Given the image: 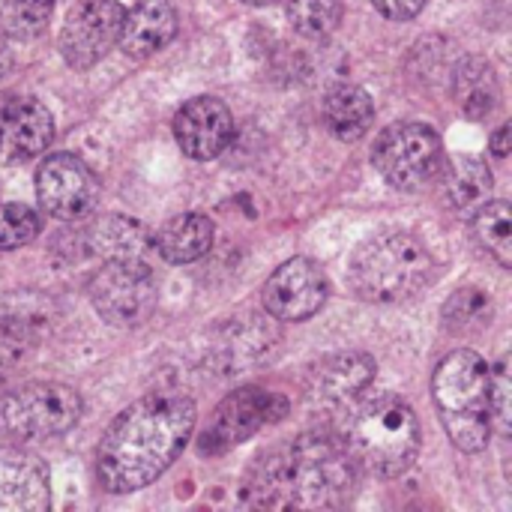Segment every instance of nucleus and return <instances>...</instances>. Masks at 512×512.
I'll return each mask as SVG.
<instances>
[{
	"instance_id": "12",
	"label": "nucleus",
	"mask_w": 512,
	"mask_h": 512,
	"mask_svg": "<svg viewBox=\"0 0 512 512\" xmlns=\"http://www.w3.org/2000/svg\"><path fill=\"white\" fill-rule=\"evenodd\" d=\"M330 285L324 270L309 258L285 261L264 285V306L279 321H306L327 303Z\"/></svg>"
},
{
	"instance_id": "11",
	"label": "nucleus",
	"mask_w": 512,
	"mask_h": 512,
	"mask_svg": "<svg viewBox=\"0 0 512 512\" xmlns=\"http://www.w3.org/2000/svg\"><path fill=\"white\" fill-rule=\"evenodd\" d=\"M36 198L54 219H84L99 201V180L87 162L72 153L48 156L36 171Z\"/></svg>"
},
{
	"instance_id": "28",
	"label": "nucleus",
	"mask_w": 512,
	"mask_h": 512,
	"mask_svg": "<svg viewBox=\"0 0 512 512\" xmlns=\"http://www.w3.org/2000/svg\"><path fill=\"white\" fill-rule=\"evenodd\" d=\"M30 354V336L18 321L0 318V384H6Z\"/></svg>"
},
{
	"instance_id": "22",
	"label": "nucleus",
	"mask_w": 512,
	"mask_h": 512,
	"mask_svg": "<svg viewBox=\"0 0 512 512\" xmlns=\"http://www.w3.org/2000/svg\"><path fill=\"white\" fill-rule=\"evenodd\" d=\"M87 243L105 261H111V258H141L153 246L147 228L138 219L117 216V213L99 216L87 231Z\"/></svg>"
},
{
	"instance_id": "7",
	"label": "nucleus",
	"mask_w": 512,
	"mask_h": 512,
	"mask_svg": "<svg viewBox=\"0 0 512 512\" xmlns=\"http://www.w3.org/2000/svg\"><path fill=\"white\" fill-rule=\"evenodd\" d=\"M90 303L111 327H138L156 309V279L141 258L105 261L90 285Z\"/></svg>"
},
{
	"instance_id": "2",
	"label": "nucleus",
	"mask_w": 512,
	"mask_h": 512,
	"mask_svg": "<svg viewBox=\"0 0 512 512\" xmlns=\"http://www.w3.org/2000/svg\"><path fill=\"white\" fill-rule=\"evenodd\" d=\"M195 420V402L180 393H150L132 402L102 435L96 450L99 483L114 495L150 486L177 462Z\"/></svg>"
},
{
	"instance_id": "16",
	"label": "nucleus",
	"mask_w": 512,
	"mask_h": 512,
	"mask_svg": "<svg viewBox=\"0 0 512 512\" xmlns=\"http://www.w3.org/2000/svg\"><path fill=\"white\" fill-rule=\"evenodd\" d=\"M441 198L450 210L462 213V216H474L492 195V171L480 156L471 153H456V156H444L441 168Z\"/></svg>"
},
{
	"instance_id": "24",
	"label": "nucleus",
	"mask_w": 512,
	"mask_h": 512,
	"mask_svg": "<svg viewBox=\"0 0 512 512\" xmlns=\"http://www.w3.org/2000/svg\"><path fill=\"white\" fill-rule=\"evenodd\" d=\"M342 9V0H285L291 27L309 39L330 36L342 21Z\"/></svg>"
},
{
	"instance_id": "13",
	"label": "nucleus",
	"mask_w": 512,
	"mask_h": 512,
	"mask_svg": "<svg viewBox=\"0 0 512 512\" xmlns=\"http://www.w3.org/2000/svg\"><path fill=\"white\" fill-rule=\"evenodd\" d=\"M54 138L51 111L33 96H9L0 105V162L21 165L36 159Z\"/></svg>"
},
{
	"instance_id": "23",
	"label": "nucleus",
	"mask_w": 512,
	"mask_h": 512,
	"mask_svg": "<svg viewBox=\"0 0 512 512\" xmlns=\"http://www.w3.org/2000/svg\"><path fill=\"white\" fill-rule=\"evenodd\" d=\"M474 231L480 243L498 258L501 267L512 264V213L507 201H486L474 213Z\"/></svg>"
},
{
	"instance_id": "3",
	"label": "nucleus",
	"mask_w": 512,
	"mask_h": 512,
	"mask_svg": "<svg viewBox=\"0 0 512 512\" xmlns=\"http://www.w3.org/2000/svg\"><path fill=\"white\" fill-rule=\"evenodd\" d=\"M339 438L357 468L375 477L405 474L420 453L417 414L393 396H372L354 402L342 417Z\"/></svg>"
},
{
	"instance_id": "5",
	"label": "nucleus",
	"mask_w": 512,
	"mask_h": 512,
	"mask_svg": "<svg viewBox=\"0 0 512 512\" xmlns=\"http://www.w3.org/2000/svg\"><path fill=\"white\" fill-rule=\"evenodd\" d=\"M489 384L492 369L477 351L459 348L435 369L432 393L450 441L465 453H480L489 444Z\"/></svg>"
},
{
	"instance_id": "25",
	"label": "nucleus",
	"mask_w": 512,
	"mask_h": 512,
	"mask_svg": "<svg viewBox=\"0 0 512 512\" xmlns=\"http://www.w3.org/2000/svg\"><path fill=\"white\" fill-rule=\"evenodd\" d=\"M489 318H492V303L489 294H483L480 288H459L444 306V327L456 336L486 327Z\"/></svg>"
},
{
	"instance_id": "6",
	"label": "nucleus",
	"mask_w": 512,
	"mask_h": 512,
	"mask_svg": "<svg viewBox=\"0 0 512 512\" xmlns=\"http://www.w3.org/2000/svg\"><path fill=\"white\" fill-rule=\"evenodd\" d=\"M81 417V396L54 381L12 390L0 402V429L18 441H51L66 435Z\"/></svg>"
},
{
	"instance_id": "20",
	"label": "nucleus",
	"mask_w": 512,
	"mask_h": 512,
	"mask_svg": "<svg viewBox=\"0 0 512 512\" xmlns=\"http://www.w3.org/2000/svg\"><path fill=\"white\" fill-rule=\"evenodd\" d=\"M324 126L339 141H357L369 132L375 120L372 96L357 84H339L324 99Z\"/></svg>"
},
{
	"instance_id": "26",
	"label": "nucleus",
	"mask_w": 512,
	"mask_h": 512,
	"mask_svg": "<svg viewBox=\"0 0 512 512\" xmlns=\"http://www.w3.org/2000/svg\"><path fill=\"white\" fill-rule=\"evenodd\" d=\"M54 0H3V30L15 39L39 36L51 21Z\"/></svg>"
},
{
	"instance_id": "9",
	"label": "nucleus",
	"mask_w": 512,
	"mask_h": 512,
	"mask_svg": "<svg viewBox=\"0 0 512 512\" xmlns=\"http://www.w3.org/2000/svg\"><path fill=\"white\" fill-rule=\"evenodd\" d=\"M285 414H288V399L279 393H267L261 387L234 390L210 414V420L201 432L198 450L204 456L228 453V450L240 447L243 441H249L252 435H258L264 426L279 423Z\"/></svg>"
},
{
	"instance_id": "14",
	"label": "nucleus",
	"mask_w": 512,
	"mask_h": 512,
	"mask_svg": "<svg viewBox=\"0 0 512 512\" xmlns=\"http://www.w3.org/2000/svg\"><path fill=\"white\" fill-rule=\"evenodd\" d=\"M231 135V108L216 96H195L174 117V138L189 159H216L231 144Z\"/></svg>"
},
{
	"instance_id": "30",
	"label": "nucleus",
	"mask_w": 512,
	"mask_h": 512,
	"mask_svg": "<svg viewBox=\"0 0 512 512\" xmlns=\"http://www.w3.org/2000/svg\"><path fill=\"white\" fill-rule=\"evenodd\" d=\"M372 3L384 18H393V21L417 18L423 12V6H426V0H372Z\"/></svg>"
},
{
	"instance_id": "10",
	"label": "nucleus",
	"mask_w": 512,
	"mask_h": 512,
	"mask_svg": "<svg viewBox=\"0 0 512 512\" xmlns=\"http://www.w3.org/2000/svg\"><path fill=\"white\" fill-rule=\"evenodd\" d=\"M120 24L117 0H75L60 27V54L72 69H90L117 45Z\"/></svg>"
},
{
	"instance_id": "32",
	"label": "nucleus",
	"mask_w": 512,
	"mask_h": 512,
	"mask_svg": "<svg viewBox=\"0 0 512 512\" xmlns=\"http://www.w3.org/2000/svg\"><path fill=\"white\" fill-rule=\"evenodd\" d=\"M243 3H249V6H267V3H273V0H243Z\"/></svg>"
},
{
	"instance_id": "29",
	"label": "nucleus",
	"mask_w": 512,
	"mask_h": 512,
	"mask_svg": "<svg viewBox=\"0 0 512 512\" xmlns=\"http://www.w3.org/2000/svg\"><path fill=\"white\" fill-rule=\"evenodd\" d=\"M489 420L492 429H498L504 438L510 435V363L501 360L492 369V384H489Z\"/></svg>"
},
{
	"instance_id": "21",
	"label": "nucleus",
	"mask_w": 512,
	"mask_h": 512,
	"mask_svg": "<svg viewBox=\"0 0 512 512\" xmlns=\"http://www.w3.org/2000/svg\"><path fill=\"white\" fill-rule=\"evenodd\" d=\"M213 246V222L201 213H180L156 231V249L168 264H192Z\"/></svg>"
},
{
	"instance_id": "8",
	"label": "nucleus",
	"mask_w": 512,
	"mask_h": 512,
	"mask_svg": "<svg viewBox=\"0 0 512 512\" xmlns=\"http://www.w3.org/2000/svg\"><path fill=\"white\" fill-rule=\"evenodd\" d=\"M372 159L390 186L402 192H414L438 177V168L444 162V147L432 126L396 123L381 132Z\"/></svg>"
},
{
	"instance_id": "1",
	"label": "nucleus",
	"mask_w": 512,
	"mask_h": 512,
	"mask_svg": "<svg viewBox=\"0 0 512 512\" xmlns=\"http://www.w3.org/2000/svg\"><path fill=\"white\" fill-rule=\"evenodd\" d=\"M357 462L327 429L264 450L246 471L243 498L258 510H336L357 492Z\"/></svg>"
},
{
	"instance_id": "18",
	"label": "nucleus",
	"mask_w": 512,
	"mask_h": 512,
	"mask_svg": "<svg viewBox=\"0 0 512 512\" xmlns=\"http://www.w3.org/2000/svg\"><path fill=\"white\" fill-rule=\"evenodd\" d=\"M375 378V360L360 351L333 354L312 366L309 390L321 402H351L357 399Z\"/></svg>"
},
{
	"instance_id": "17",
	"label": "nucleus",
	"mask_w": 512,
	"mask_h": 512,
	"mask_svg": "<svg viewBox=\"0 0 512 512\" xmlns=\"http://www.w3.org/2000/svg\"><path fill=\"white\" fill-rule=\"evenodd\" d=\"M177 33V15L168 0H138L129 12H123L120 24V48L129 57H150L162 51Z\"/></svg>"
},
{
	"instance_id": "4",
	"label": "nucleus",
	"mask_w": 512,
	"mask_h": 512,
	"mask_svg": "<svg viewBox=\"0 0 512 512\" xmlns=\"http://www.w3.org/2000/svg\"><path fill=\"white\" fill-rule=\"evenodd\" d=\"M435 276V258L408 231H381L351 258V285L363 300L399 303L420 294Z\"/></svg>"
},
{
	"instance_id": "15",
	"label": "nucleus",
	"mask_w": 512,
	"mask_h": 512,
	"mask_svg": "<svg viewBox=\"0 0 512 512\" xmlns=\"http://www.w3.org/2000/svg\"><path fill=\"white\" fill-rule=\"evenodd\" d=\"M51 507L48 468L21 447H0V512H45Z\"/></svg>"
},
{
	"instance_id": "27",
	"label": "nucleus",
	"mask_w": 512,
	"mask_h": 512,
	"mask_svg": "<svg viewBox=\"0 0 512 512\" xmlns=\"http://www.w3.org/2000/svg\"><path fill=\"white\" fill-rule=\"evenodd\" d=\"M42 219L27 204H0V252L27 246L39 237Z\"/></svg>"
},
{
	"instance_id": "19",
	"label": "nucleus",
	"mask_w": 512,
	"mask_h": 512,
	"mask_svg": "<svg viewBox=\"0 0 512 512\" xmlns=\"http://www.w3.org/2000/svg\"><path fill=\"white\" fill-rule=\"evenodd\" d=\"M453 96L465 117L486 120L501 105V81L483 57H465L453 72Z\"/></svg>"
},
{
	"instance_id": "31",
	"label": "nucleus",
	"mask_w": 512,
	"mask_h": 512,
	"mask_svg": "<svg viewBox=\"0 0 512 512\" xmlns=\"http://www.w3.org/2000/svg\"><path fill=\"white\" fill-rule=\"evenodd\" d=\"M489 147H492V153H495V156H501V159H504V156H510V126H507V123H504V126L489 138Z\"/></svg>"
}]
</instances>
